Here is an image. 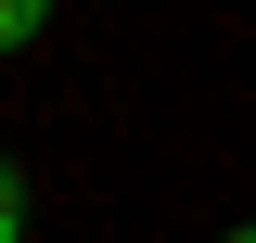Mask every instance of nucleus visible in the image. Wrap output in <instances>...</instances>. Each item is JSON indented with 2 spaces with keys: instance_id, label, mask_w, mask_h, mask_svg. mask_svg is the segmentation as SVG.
<instances>
[{
  "instance_id": "nucleus-1",
  "label": "nucleus",
  "mask_w": 256,
  "mask_h": 243,
  "mask_svg": "<svg viewBox=\"0 0 256 243\" xmlns=\"http://www.w3.org/2000/svg\"><path fill=\"white\" fill-rule=\"evenodd\" d=\"M38 26H52V0H0V52H26Z\"/></svg>"
},
{
  "instance_id": "nucleus-2",
  "label": "nucleus",
  "mask_w": 256,
  "mask_h": 243,
  "mask_svg": "<svg viewBox=\"0 0 256 243\" xmlns=\"http://www.w3.org/2000/svg\"><path fill=\"white\" fill-rule=\"evenodd\" d=\"M0 243H26V166L0 154Z\"/></svg>"
},
{
  "instance_id": "nucleus-3",
  "label": "nucleus",
  "mask_w": 256,
  "mask_h": 243,
  "mask_svg": "<svg viewBox=\"0 0 256 243\" xmlns=\"http://www.w3.org/2000/svg\"><path fill=\"white\" fill-rule=\"evenodd\" d=\"M218 243H256V218H244V230H218Z\"/></svg>"
}]
</instances>
